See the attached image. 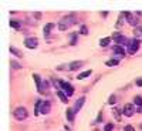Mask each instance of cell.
<instances>
[{
  "instance_id": "cell-14",
  "label": "cell",
  "mask_w": 142,
  "mask_h": 131,
  "mask_svg": "<svg viewBox=\"0 0 142 131\" xmlns=\"http://www.w3.org/2000/svg\"><path fill=\"white\" fill-rule=\"evenodd\" d=\"M83 64H84L83 61H72V63H70V66H68V70H71V71H74V70L80 68V67L83 66Z\"/></svg>"
},
{
  "instance_id": "cell-17",
  "label": "cell",
  "mask_w": 142,
  "mask_h": 131,
  "mask_svg": "<svg viewBox=\"0 0 142 131\" xmlns=\"http://www.w3.org/2000/svg\"><path fill=\"white\" fill-rule=\"evenodd\" d=\"M65 114H67V120L70 121V123H72V121H74V110L68 108L67 111H65Z\"/></svg>"
},
{
  "instance_id": "cell-25",
  "label": "cell",
  "mask_w": 142,
  "mask_h": 131,
  "mask_svg": "<svg viewBox=\"0 0 142 131\" xmlns=\"http://www.w3.org/2000/svg\"><path fill=\"white\" fill-rule=\"evenodd\" d=\"M134 104H137L138 107H142V97L141 96H137L134 98Z\"/></svg>"
},
{
  "instance_id": "cell-12",
  "label": "cell",
  "mask_w": 142,
  "mask_h": 131,
  "mask_svg": "<svg viewBox=\"0 0 142 131\" xmlns=\"http://www.w3.org/2000/svg\"><path fill=\"white\" fill-rule=\"evenodd\" d=\"M112 51H114L115 54H118V56H121V57L125 56V48H124L122 46H118V44L114 46V47H112Z\"/></svg>"
},
{
  "instance_id": "cell-3",
  "label": "cell",
  "mask_w": 142,
  "mask_h": 131,
  "mask_svg": "<svg viewBox=\"0 0 142 131\" xmlns=\"http://www.w3.org/2000/svg\"><path fill=\"white\" fill-rule=\"evenodd\" d=\"M139 43L141 41L138 40V39H132V40H129L128 41V48H126V50H128V53L129 54H135L138 51V48H139Z\"/></svg>"
},
{
  "instance_id": "cell-32",
  "label": "cell",
  "mask_w": 142,
  "mask_h": 131,
  "mask_svg": "<svg viewBox=\"0 0 142 131\" xmlns=\"http://www.w3.org/2000/svg\"><path fill=\"white\" fill-rule=\"evenodd\" d=\"M11 67H13V68H20V64H19V63H16V61L13 60V61H11Z\"/></svg>"
},
{
  "instance_id": "cell-1",
  "label": "cell",
  "mask_w": 142,
  "mask_h": 131,
  "mask_svg": "<svg viewBox=\"0 0 142 131\" xmlns=\"http://www.w3.org/2000/svg\"><path fill=\"white\" fill-rule=\"evenodd\" d=\"M77 23V17H75V14H68V16H64L61 20L58 22V30H61V32H65V30L68 29V27L71 26V24Z\"/></svg>"
},
{
  "instance_id": "cell-2",
  "label": "cell",
  "mask_w": 142,
  "mask_h": 131,
  "mask_svg": "<svg viewBox=\"0 0 142 131\" xmlns=\"http://www.w3.org/2000/svg\"><path fill=\"white\" fill-rule=\"evenodd\" d=\"M54 83H56L57 86H60V88H63V91L67 94V97H71L72 94H74V87H72L70 83H67V81H64V80H56Z\"/></svg>"
},
{
  "instance_id": "cell-9",
  "label": "cell",
  "mask_w": 142,
  "mask_h": 131,
  "mask_svg": "<svg viewBox=\"0 0 142 131\" xmlns=\"http://www.w3.org/2000/svg\"><path fill=\"white\" fill-rule=\"evenodd\" d=\"M84 103H85V97H80V98L77 100V101H75V104H74V113H78L81 110V107H83L84 105Z\"/></svg>"
},
{
  "instance_id": "cell-13",
  "label": "cell",
  "mask_w": 142,
  "mask_h": 131,
  "mask_svg": "<svg viewBox=\"0 0 142 131\" xmlns=\"http://www.w3.org/2000/svg\"><path fill=\"white\" fill-rule=\"evenodd\" d=\"M54 27H56V24H54V23H47L46 26H44V29H43L44 34L48 36V34L51 33V30H54Z\"/></svg>"
},
{
  "instance_id": "cell-18",
  "label": "cell",
  "mask_w": 142,
  "mask_h": 131,
  "mask_svg": "<svg viewBox=\"0 0 142 131\" xmlns=\"http://www.w3.org/2000/svg\"><path fill=\"white\" fill-rule=\"evenodd\" d=\"M57 96H58V98L60 100H61V101L63 103H67L68 101V97H67V94H64V93H63V91H57Z\"/></svg>"
},
{
  "instance_id": "cell-20",
  "label": "cell",
  "mask_w": 142,
  "mask_h": 131,
  "mask_svg": "<svg viewBox=\"0 0 142 131\" xmlns=\"http://www.w3.org/2000/svg\"><path fill=\"white\" fill-rule=\"evenodd\" d=\"M118 59H112V60H108V61H105V66H108V67H115V66H118Z\"/></svg>"
},
{
  "instance_id": "cell-16",
  "label": "cell",
  "mask_w": 142,
  "mask_h": 131,
  "mask_svg": "<svg viewBox=\"0 0 142 131\" xmlns=\"http://www.w3.org/2000/svg\"><path fill=\"white\" fill-rule=\"evenodd\" d=\"M77 41H78V34H77V33H71V34H70V44L75 46V44H77Z\"/></svg>"
},
{
  "instance_id": "cell-4",
  "label": "cell",
  "mask_w": 142,
  "mask_h": 131,
  "mask_svg": "<svg viewBox=\"0 0 142 131\" xmlns=\"http://www.w3.org/2000/svg\"><path fill=\"white\" fill-rule=\"evenodd\" d=\"M14 118H16V120H19V121H23V120H26L27 118V110L24 108V107H17L16 110H14Z\"/></svg>"
},
{
  "instance_id": "cell-5",
  "label": "cell",
  "mask_w": 142,
  "mask_h": 131,
  "mask_svg": "<svg viewBox=\"0 0 142 131\" xmlns=\"http://www.w3.org/2000/svg\"><path fill=\"white\" fill-rule=\"evenodd\" d=\"M124 17H126V20H128V23L131 24V26H137L138 27V23H139V19H138L137 16H134L132 13H129V11H124V13H121Z\"/></svg>"
},
{
  "instance_id": "cell-15",
  "label": "cell",
  "mask_w": 142,
  "mask_h": 131,
  "mask_svg": "<svg viewBox=\"0 0 142 131\" xmlns=\"http://www.w3.org/2000/svg\"><path fill=\"white\" fill-rule=\"evenodd\" d=\"M91 74H92L91 70H87V71H84V73H81V74H78V76H77V78H78V80H84V78L90 77Z\"/></svg>"
},
{
  "instance_id": "cell-8",
  "label": "cell",
  "mask_w": 142,
  "mask_h": 131,
  "mask_svg": "<svg viewBox=\"0 0 142 131\" xmlns=\"http://www.w3.org/2000/svg\"><path fill=\"white\" fill-rule=\"evenodd\" d=\"M122 114L125 117H132L134 115V105L132 104H125L122 108Z\"/></svg>"
},
{
  "instance_id": "cell-26",
  "label": "cell",
  "mask_w": 142,
  "mask_h": 131,
  "mask_svg": "<svg viewBox=\"0 0 142 131\" xmlns=\"http://www.w3.org/2000/svg\"><path fill=\"white\" fill-rule=\"evenodd\" d=\"M80 34H83V36H87V34H88V27L83 24V26H81V29H80Z\"/></svg>"
},
{
  "instance_id": "cell-23",
  "label": "cell",
  "mask_w": 142,
  "mask_h": 131,
  "mask_svg": "<svg viewBox=\"0 0 142 131\" xmlns=\"http://www.w3.org/2000/svg\"><path fill=\"white\" fill-rule=\"evenodd\" d=\"M110 41H111V37H104V39L99 40V46H101V47H105V46L110 44Z\"/></svg>"
},
{
  "instance_id": "cell-24",
  "label": "cell",
  "mask_w": 142,
  "mask_h": 131,
  "mask_svg": "<svg viewBox=\"0 0 142 131\" xmlns=\"http://www.w3.org/2000/svg\"><path fill=\"white\" fill-rule=\"evenodd\" d=\"M10 51L14 54V56H17V57H22V51H20V50H17V48H16V47H13V46L10 47Z\"/></svg>"
},
{
  "instance_id": "cell-6",
  "label": "cell",
  "mask_w": 142,
  "mask_h": 131,
  "mask_svg": "<svg viewBox=\"0 0 142 131\" xmlns=\"http://www.w3.org/2000/svg\"><path fill=\"white\" fill-rule=\"evenodd\" d=\"M112 40L115 41V43L118 44V46H122V44H128V41H129V40H126V37H124V36L121 34L119 32H115V33H114V34H112Z\"/></svg>"
},
{
  "instance_id": "cell-30",
  "label": "cell",
  "mask_w": 142,
  "mask_h": 131,
  "mask_svg": "<svg viewBox=\"0 0 142 131\" xmlns=\"http://www.w3.org/2000/svg\"><path fill=\"white\" fill-rule=\"evenodd\" d=\"M115 101H117V100H115V96H111L110 100H108V104L112 105V104H115Z\"/></svg>"
},
{
  "instance_id": "cell-22",
  "label": "cell",
  "mask_w": 142,
  "mask_h": 131,
  "mask_svg": "<svg viewBox=\"0 0 142 131\" xmlns=\"http://www.w3.org/2000/svg\"><path fill=\"white\" fill-rule=\"evenodd\" d=\"M10 26L13 27V29H16V30H20V27H22V23L17 22V20H10Z\"/></svg>"
},
{
  "instance_id": "cell-35",
  "label": "cell",
  "mask_w": 142,
  "mask_h": 131,
  "mask_svg": "<svg viewBox=\"0 0 142 131\" xmlns=\"http://www.w3.org/2000/svg\"><path fill=\"white\" fill-rule=\"evenodd\" d=\"M34 16L37 17V19H40V17H41V13H34Z\"/></svg>"
},
{
  "instance_id": "cell-27",
  "label": "cell",
  "mask_w": 142,
  "mask_h": 131,
  "mask_svg": "<svg viewBox=\"0 0 142 131\" xmlns=\"http://www.w3.org/2000/svg\"><path fill=\"white\" fill-rule=\"evenodd\" d=\"M122 17H124V16L121 14V16H119V19H118V22H117V24H115V29H117V30H118L119 27L124 24V19H122Z\"/></svg>"
},
{
  "instance_id": "cell-21",
  "label": "cell",
  "mask_w": 142,
  "mask_h": 131,
  "mask_svg": "<svg viewBox=\"0 0 142 131\" xmlns=\"http://www.w3.org/2000/svg\"><path fill=\"white\" fill-rule=\"evenodd\" d=\"M112 111H114V117H115V120H117V121H119V120H121V113H122V110L115 107V108L112 110Z\"/></svg>"
},
{
  "instance_id": "cell-10",
  "label": "cell",
  "mask_w": 142,
  "mask_h": 131,
  "mask_svg": "<svg viewBox=\"0 0 142 131\" xmlns=\"http://www.w3.org/2000/svg\"><path fill=\"white\" fill-rule=\"evenodd\" d=\"M33 78L36 81V86H37V91L38 93H43V84H41V77L38 74H33Z\"/></svg>"
},
{
  "instance_id": "cell-29",
  "label": "cell",
  "mask_w": 142,
  "mask_h": 131,
  "mask_svg": "<svg viewBox=\"0 0 142 131\" xmlns=\"http://www.w3.org/2000/svg\"><path fill=\"white\" fill-rule=\"evenodd\" d=\"M112 130H114V124H111V123L104 127V131H112Z\"/></svg>"
},
{
  "instance_id": "cell-19",
  "label": "cell",
  "mask_w": 142,
  "mask_h": 131,
  "mask_svg": "<svg viewBox=\"0 0 142 131\" xmlns=\"http://www.w3.org/2000/svg\"><path fill=\"white\" fill-rule=\"evenodd\" d=\"M41 104H43V100H37V101H36V110H34V114H36V115H38V114H40Z\"/></svg>"
},
{
  "instance_id": "cell-33",
  "label": "cell",
  "mask_w": 142,
  "mask_h": 131,
  "mask_svg": "<svg viewBox=\"0 0 142 131\" xmlns=\"http://www.w3.org/2000/svg\"><path fill=\"white\" fill-rule=\"evenodd\" d=\"M137 86L138 87H142V78H138V80H137Z\"/></svg>"
},
{
  "instance_id": "cell-34",
  "label": "cell",
  "mask_w": 142,
  "mask_h": 131,
  "mask_svg": "<svg viewBox=\"0 0 142 131\" xmlns=\"http://www.w3.org/2000/svg\"><path fill=\"white\" fill-rule=\"evenodd\" d=\"M101 120H102V115H101V114H99V115H98V117H97V123H101Z\"/></svg>"
},
{
  "instance_id": "cell-31",
  "label": "cell",
  "mask_w": 142,
  "mask_h": 131,
  "mask_svg": "<svg viewBox=\"0 0 142 131\" xmlns=\"http://www.w3.org/2000/svg\"><path fill=\"white\" fill-rule=\"evenodd\" d=\"M124 131H135V130H134V127H132V126H129V124H128V126L124 127Z\"/></svg>"
},
{
  "instance_id": "cell-37",
  "label": "cell",
  "mask_w": 142,
  "mask_h": 131,
  "mask_svg": "<svg viewBox=\"0 0 142 131\" xmlns=\"http://www.w3.org/2000/svg\"><path fill=\"white\" fill-rule=\"evenodd\" d=\"M141 127H142V124H141Z\"/></svg>"
},
{
  "instance_id": "cell-28",
  "label": "cell",
  "mask_w": 142,
  "mask_h": 131,
  "mask_svg": "<svg viewBox=\"0 0 142 131\" xmlns=\"http://www.w3.org/2000/svg\"><path fill=\"white\" fill-rule=\"evenodd\" d=\"M135 36H142V27L141 26H138V27H135Z\"/></svg>"
},
{
  "instance_id": "cell-7",
  "label": "cell",
  "mask_w": 142,
  "mask_h": 131,
  "mask_svg": "<svg viewBox=\"0 0 142 131\" xmlns=\"http://www.w3.org/2000/svg\"><path fill=\"white\" fill-rule=\"evenodd\" d=\"M38 44V40L36 37H27L26 40H24V46H26L27 48H36Z\"/></svg>"
},
{
  "instance_id": "cell-36",
  "label": "cell",
  "mask_w": 142,
  "mask_h": 131,
  "mask_svg": "<svg viewBox=\"0 0 142 131\" xmlns=\"http://www.w3.org/2000/svg\"><path fill=\"white\" fill-rule=\"evenodd\" d=\"M137 111H138V113H142V107H138V108H137Z\"/></svg>"
},
{
  "instance_id": "cell-11",
  "label": "cell",
  "mask_w": 142,
  "mask_h": 131,
  "mask_svg": "<svg viewBox=\"0 0 142 131\" xmlns=\"http://www.w3.org/2000/svg\"><path fill=\"white\" fill-rule=\"evenodd\" d=\"M50 110H51V103L50 101H43V104H41V110H40L41 114H48Z\"/></svg>"
}]
</instances>
